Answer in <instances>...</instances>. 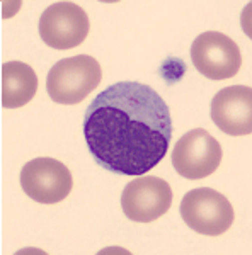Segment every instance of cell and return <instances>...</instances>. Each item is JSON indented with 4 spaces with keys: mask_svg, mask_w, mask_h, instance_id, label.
Segmentation results:
<instances>
[{
    "mask_svg": "<svg viewBox=\"0 0 252 255\" xmlns=\"http://www.w3.org/2000/svg\"><path fill=\"white\" fill-rule=\"evenodd\" d=\"M181 216L184 223L200 235L220 237L230 230L235 211L222 192L210 187L193 189L181 201Z\"/></svg>",
    "mask_w": 252,
    "mask_h": 255,
    "instance_id": "3957f363",
    "label": "cell"
},
{
    "mask_svg": "<svg viewBox=\"0 0 252 255\" xmlns=\"http://www.w3.org/2000/svg\"><path fill=\"white\" fill-rule=\"evenodd\" d=\"M191 60L206 79L227 80L239 73L242 55L237 43L218 31L201 32L191 44Z\"/></svg>",
    "mask_w": 252,
    "mask_h": 255,
    "instance_id": "277c9868",
    "label": "cell"
},
{
    "mask_svg": "<svg viewBox=\"0 0 252 255\" xmlns=\"http://www.w3.org/2000/svg\"><path fill=\"white\" fill-rule=\"evenodd\" d=\"M101 80L102 70L99 61L89 55H77L53 65L46 79V90L56 104L72 106L96 90Z\"/></svg>",
    "mask_w": 252,
    "mask_h": 255,
    "instance_id": "7a4b0ae2",
    "label": "cell"
},
{
    "mask_svg": "<svg viewBox=\"0 0 252 255\" xmlns=\"http://www.w3.org/2000/svg\"><path fill=\"white\" fill-rule=\"evenodd\" d=\"M73 179L67 165L49 157L27 162L20 172V187L32 201L56 204L72 192Z\"/></svg>",
    "mask_w": 252,
    "mask_h": 255,
    "instance_id": "52a82bcc",
    "label": "cell"
},
{
    "mask_svg": "<svg viewBox=\"0 0 252 255\" xmlns=\"http://www.w3.org/2000/svg\"><path fill=\"white\" fill-rule=\"evenodd\" d=\"M172 206L169 182L154 175H138L125 187L121 196L123 213L136 223H152Z\"/></svg>",
    "mask_w": 252,
    "mask_h": 255,
    "instance_id": "ba28073f",
    "label": "cell"
},
{
    "mask_svg": "<svg viewBox=\"0 0 252 255\" xmlns=\"http://www.w3.org/2000/svg\"><path fill=\"white\" fill-rule=\"evenodd\" d=\"M212 119L223 133L246 136L252 133V89L232 85L222 89L212 101Z\"/></svg>",
    "mask_w": 252,
    "mask_h": 255,
    "instance_id": "9c48e42d",
    "label": "cell"
},
{
    "mask_svg": "<svg viewBox=\"0 0 252 255\" xmlns=\"http://www.w3.org/2000/svg\"><path fill=\"white\" fill-rule=\"evenodd\" d=\"M38 90V75L27 63L7 61L2 65V106L17 109L29 104Z\"/></svg>",
    "mask_w": 252,
    "mask_h": 255,
    "instance_id": "30bf717a",
    "label": "cell"
},
{
    "mask_svg": "<svg viewBox=\"0 0 252 255\" xmlns=\"http://www.w3.org/2000/svg\"><path fill=\"white\" fill-rule=\"evenodd\" d=\"M84 136L101 168L138 177L167 155L172 139L171 111L148 85L118 82L90 102Z\"/></svg>",
    "mask_w": 252,
    "mask_h": 255,
    "instance_id": "6da1fadb",
    "label": "cell"
},
{
    "mask_svg": "<svg viewBox=\"0 0 252 255\" xmlns=\"http://www.w3.org/2000/svg\"><path fill=\"white\" fill-rule=\"evenodd\" d=\"M223 151L217 138L203 128L191 129L179 138L172 150V165L176 172L189 180L212 175L222 163Z\"/></svg>",
    "mask_w": 252,
    "mask_h": 255,
    "instance_id": "5b68a950",
    "label": "cell"
},
{
    "mask_svg": "<svg viewBox=\"0 0 252 255\" xmlns=\"http://www.w3.org/2000/svg\"><path fill=\"white\" fill-rule=\"evenodd\" d=\"M90 29L89 15L75 2H55L41 14L39 36L53 49L80 46Z\"/></svg>",
    "mask_w": 252,
    "mask_h": 255,
    "instance_id": "8992f818",
    "label": "cell"
}]
</instances>
